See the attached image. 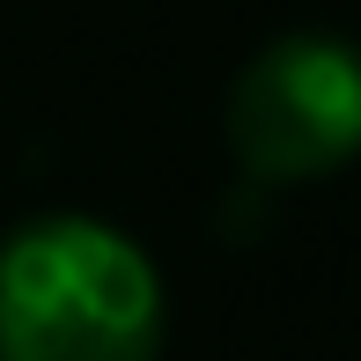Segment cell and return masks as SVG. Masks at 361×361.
<instances>
[{"instance_id": "6da1fadb", "label": "cell", "mask_w": 361, "mask_h": 361, "mask_svg": "<svg viewBox=\"0 0 361 361\" xmlns=\"http://www.w3.org/2000/svg\"><path fill=\"white\" fill-rule=\"evenodd\" d=\"M162 273L96 214H37L0 236V361H155Z\"/></svg>"}, {"instance_id": "7a4b0ae2", "label": "cell", "mask_w": 361, "mask_h": 361, "mask_svg": "<svg viewBox=\"0 0 361 361\" xmlns=\"http://www.w3.org/2000/svg\"><path fill=\"white\" fill-rule=\"evenodd\" d=\"M228 147L258 185H302L361 155V52L347 37H281L228 89Z\"/></svg>"}]
</instances>
